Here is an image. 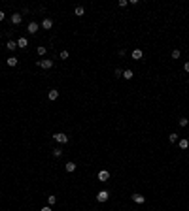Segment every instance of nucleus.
Instances as JSON below:
<instances>
[{"label":"nucleus","instance_id":"f257e3e1","mask_svg":"<svg viewBox=\"0 0 189 211\" xmlns=\"http://www.w3.org/2000/svg\"><path fill=\"white\" fill-rule=\"evenodd\" d=\"M53 139H55L57 143H61V145H65V143L70 142L68 134H65V132H55V134H53Z\"/></svg>","mask_w":189,"mask_h":211},{"label":"nucleus","instance_id":"f03ea898","mask_svg":"<svg viewBox=\"0 0 189 211\" xmlns=\"http://www.w3.org/2000/svg\"><path fill=\"white\" fill-rule=\"evenodd\" d=\"M34 64H36L38 68L49 70V68H53V60H49V59H44V60H34Z\"/></svg>","mask_w":189,"mask_h":211},{"label":"nucleus","instance_id":"7ed1b4c3","mask_svg":"<svg viewBox=\"0 0 189 211\" xmlns=\"http://www.w3.org/2000/svg\"><path fill=\"white\" fill-rule=\"evenodd\" d=\"M108 200H110V192L108 191H99V192H96V202L104 203V202H108Z\"/></svg>","mask_w":189,"mask_h":211},{"label":"nucleus","instance_id":"20e7f679","mask_svg":"<svg viewBox=\"0 0 189 211\" xmlns=\"http://www.w3.org/2000/svg\"><path fill=\"white\" fill-rule=\"evenodd\" d=\"M42 29H44V30H51L53 29V19L51 17H44V19H42Z\"/></svg>","mask_w":189,"mask_h":211},{"label":"nucleus","instance_id":"39448f33","mask_svg":"<svg viewBox=\"0 0 189 211\" xmlns=\"http://www.w3.org/2000/svg\"><path fill=\"white\" fill-rule=\"evenodd\" d=\"M131 198H132V202H134V203H138V206L146 203V196H144V194H140V192H134V194L131 196Z\"/></svg>","mask_w":189,"mask_h":211},{"label":"nucleus","instance_id":"423d86ee","mask_svg":"<svg viewBox=\"0 0 189 211\" xmlns=\"http://www.w3.org/2000/svg\"><path fill=\"white\" fill-rule=\"evenodd\" d=\"M38 29H40V25L36 23V21H30V23L27 25V32H29V34H36Z\"/></svg>","mask_w":189,"mask_h":211},{"label":"nucleus","instance_id":"0eeeda50","mask_svg":"<svg viewBox=\"0 0 189 211\" xmlns=\"http://www.w3.org/2000/svg\"><path fill=\"white\" fill-rule=\"evenodd\" d=\"M10 21H11V25H21V21H23V15H21L19 11H15V13H11V17H10Z\"/></svg>","mask_w":189,"mask_h":211},{"label":"nucleus","instance_id":"6e6552de","mask_svg":"<svg viewBox=\"0 0 189 211\" xmlns=\"http://www.w3.org/2000/svg\"><path fill=\"white\" fill-rule=\"evenodd\" d=\"M131 57H132V60H142L144 59V51L142 49H132V53H131Z\"/></svg>","mask_w":189,"mask_h":211},{"label":"nucleus","instance_id":"1a4fd4ad","mask_svg":"<svg viewBox=\"0 0 189 211\" xmlns=\"http://www.w3.org/2000/svg\"><path fill=\"white\" fill-rule=\"evenodd\" d=\"M47 98H49V102H55L59 98V89H49L47 90Z\"/></svg>","mask_w":189,"mask_h":211},{"label":"nucleus","instance_id":"9d476101","mask_svg":"<svg viewBox=\"0 0 189 211\" xmlns=\"http://www.w3.org/2000/svg\"><path fill=\"white\" fill-rule=\"evenodd\" d=\"M6 49H8V51H11V53L17 51V49H19V47H17V41H15V40H8V41H6Z\"/></svg>","mask_w":189,"mask_h":211},{"label":"nucleus","instance_id":"9b49d317","mask_svg":"<svg viewBox=\"0 0 189 211\" xmlns=\"http://www.w3.org/2000/svg\"><path fill=\"white\" fill-rule=\"evenodd\" d=\"M6 64H8L10 68H15V66L19 64V59H17V57H13V55H11V57H8V59H6Z\"/></svg>","mask_w":189,"mask_h":211},{"label":"nucleus","instance_id":"f8f14e48","mask_svg":"<svg viewBox=\"0 0 189 211\" xmlns=\"http://www.w3.org/2000/svg\"><path fill=\"white\" fill-rule=\"evenodd\" d=\"M15 41H17L19 49H27V45H29V40H27L25 36H19V40H15Z\"/></svg>","mask_w":189,"mask_h":211},{"label":"nucleus","instance_id":"ddd939ff","mask_svg":"<svg viewBox=\"0 0 189 211\" xmlns=\"http://www.w3.org/2000/svg\"><path fill=\"white\" fill-rule=\"evenodd\" d=\"M178 147H180V149H184V151L189 149V139L187 138H180L178 139Z\"/></svg>","mask_w":189,"mask_h":211},{"label":"nucleus","instance_id":"4468645a","mask_svg":"<svg viewBox=\"0 0 189 211\" xmlns=\"http://www.w3.org/2000/svg\"><path fill=\"white\" fill-rule=\"evenodd\" d=\"M76 162H72V160H68V162L65 164V172H68V173H72V172H76Z\"/></svg>","mask_w":189,"mask_h":211},{"label":"nucleus","instance_id":"2eb2a0df","mask_svg":"<svg viewBox=\"0 0 189 211\" xmlns=\"http://www.w3.org/2000/svg\"><path fill=\"white\" fill-rule=\"evenodd\" d=\"M96 177H99V181H108V179H110V172H108V170H100Z\"/></svg>","mask_w":189,"mask_h":211},{"label":"nucleus","instance_id":"dca6fc26","mask_svg":"<svg viewBox=\"0 0 189 211\" xmlns=\"http://www.w3.org/2000/svg\"><path fill=\"white\" fill-rule=\"evenodd\" d=\"M74 15L83 17V15H85V8H83V6H76V8H74Z\"/></svg>","mask_w":189,"mask_h":211},{"label":"nucleus","instance_id":"f3484780","mask_svg":"<svg viewBox=\"0 0 189 211\" xmlns=\"http://www.w3.org/2000/svg\"><path fill=\"white\" fill-rule=\"evenodd\" d=\"M123 77H125V79H127V81H131V79H132V77H134V72H132V70H131V68H127V70H123Z\"/></svg>","mask_w":189,"mask_h":211},{"label":"nucleus","instance_id":"a211bd4d","mask_svg":"<svg viewBox=\"0 0 189 211\" xmlns=\"http://www.w3.org/2000/svg\"><path fill=\"white\" fill-rule=\"evenodd\" d=\"M36 53H38V57H44V55L47 53V47L46 45H38L36 47Z\"/></svg>","mask_w":189,"mask_h":211},{"label":"nucleus","instance_id":"6ab92c4d","mask_svg":"<svg viewBox=\"0 0 189 211\" xmlns=\"http://www.w3.org/2000/svg\"><path fill=\"white\" fill-rule=\"evenodd\" d=\"M170 57H172L174 60H178V59L181 57V51H180V49H172V51H170Z\"/></svg>","mask_w":189,"mask_h":211},{"label":"nucleus","instance_id":"aec40b11","mask_svg":"<svg viewBox=\"0 0 189 211\" xmlns=\"http://www.w3.org/2000/svg\"><path fill=\"white\" fill-rule=\"evenodd\" d=\"M51 154H53L55 158H59L61 154H62V149H61V147H53V149H51Z\"/></svg>","mask_w":189,"mask_h":211},{"label":"nucleus","instance_id":"412c9836","mask_svg":"<svg viewBox=\"0 0 189 211\" xmlns=\"http://www.w3.org/2000/svg\"><path fill=\"white\" fill-rule=\"evenodd\" d=\"M178 139H180V136L176 134V132H170V136H169V142H170V143H176Z\"/></svg>","mask_w":189,"mask_h":211},{"label":"nucleus","instance_id":"4be33fe9","mask_svg":"<svg viewBox=\"0 0 189 211\" xmlns=\"http://www.w3.org/2000/svg\"><path fill=\"white\" fill-rule=\"evenodd\" d=\"M187 124H189V119H187V117H181L180 121H178V126H181V128H185Z\"/></svg>","mask_w":189,"mask_h":211},{"label":"nucleus","instance_id":"5701e85b","mask_svg":"<svg viewBox=\"0 0 189 211\" xmlns=\"http://www.w3.org/2000/svg\"><path fill=\"white\" fill-rule=\"evenodd\" d=\"M55 203H57V196L49 194V196H47V206H55Z\"/></svg>","mask_w":189,"mask_h":211},{"label":"nucleus","instance_id":"b1692460","mask_svg":"<svg viewBox=\"0 0 189 211\" xmlns=\"http://www.w3.org/2000/svg\"><path fill=\"white\" fill-rule=\"evenodd\" d=\"M59 57H61L62 60H66V59H70V51H66V49H62V51L59 53Z\"/></svg>","mask_w":189,"mask_h":211},{"label":"nucleus","instance_id":"393cba45","mask_svg":"<svg viewBox=\"0 0 189 211\" xmlns=\"http://www.w3.org/2000/svg\"><path fill=\"white\" fill-rule=\"evenodd\" d=\"M114 75H115V77H123V70H121V68H115V70H114Z\"/></svg>","mask_w":189,"mask_h":211},{"label":"nucleus","instance_id":"a878e982","mask_svg":"<svg viewBox=\"0 0 189 211\" xmlns=\"http://www.w3.org/2000/svg\"><path fill=\"white\" fill-rule=\"evenodd\" d=\"M117 6H119V8H127V6H129V0H119V4H117Z\"/></svg>","mask_w":189,"mask_h":211},{"label":"nucleus","instance_id":"bb28decb","mask_svg":"<svg viewBox=\"0 0 189 211\" xmlns=\"http://www.w3.org/2000/svg\"><path fill=\"white\" fill-rule=\"evenodd\" d=\"M117 55H119V57H125V55H127V49H119V51H117Z\"/></svg>","mask_w":189,"mask_h":211},{"label":"nucleus","instance_id":"cd10ccee","mask_svg":"<svg viewBox=\"0 0 189 211\" xmlns=\"http://www.w3.org/2000/svg\"><path fill=\"white\" fill-rule=\"evenodd\" d=\"M184 72H187V74H189V60H185V62H184Z\"/></svg>","mask_w":189,"mask_h":211},{"label":"nucleus","instance_id":"c85d7f7f","mask_svg":"<svg viewBox=\"0 0 189 211\" xmlns=\"http://www.w3.org/2000/svg\"><path fill=\"white\" fill-rule=\"evenodd\" d=\"M4 19H6V13H4V10H0V23H2Z\"/></svg>","mask_w":189,"mask_h":211},{"label":"nucleus","instance_id":"c756f323","mask_svg":"<svg viewBox=\"0 0 189 211\" xmlns=\"http://www.w3.org/2000/svg\"><path fill=\"white\" fill-rule=\"evenodd\" d=\"M40 211H53V209H51V206H46V207H42Z\"/></svg>","mask_w":189,"mask_h":211},{"label":"nucleus","instance_id":"7c9ffc66","mask_svg":"<svg viewBox=\"0 0 189 211\" xmlns=\"http://www.w3.org/2000/svg\"><path fill=\"white\" fill-rule=\"evenodd\" d=\"M0 66H2V60H0Z\"/></svg>","mask_w":189,"mask_h":211}]
</instances>
